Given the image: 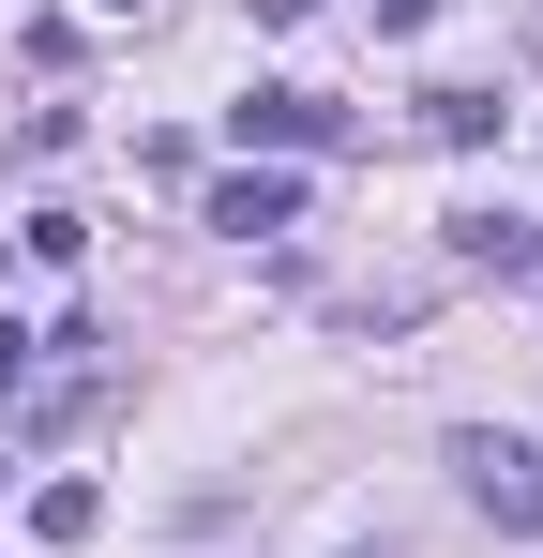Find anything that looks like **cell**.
Instances as JSON below:
<instances>
[{
    "label": "cell",
    "mask_w": 543,
    "mask_h": 558,
    "mask_svg": "<svg viewBox=\"0 0 543 558\" xmlns=\"http://www.w3.org/2000/svg\"><path fill=\"white\" fill-rule=\"evenodd\" d=\"M452 483H468V498H483V513H498L514 544H543V453H529V438L468 423V438H452Z\"/></svg>",
    "instance_id": "cell-2"
},
{
    "label": "cell",
    "mask_w": 543,
    "mask_h": 558,
    "mask_svg": "<svg viewBox=\"0 0 543 558\" xmlns=\"http://www.w3.org/2000/svg\"><path fill=\"white\" fill-rule=\"evenodd\" d=\"M452 272H543V227H529V211H483V196H468V211H452Z\"/></svg>",
    "instance_id": "cell-5"
},
{
    "label": "cell",
    "mask_w": 543,
    "mask_h": 558,
    "mask_svg": "<svg viewBox=\"0 0 543 558\" xmlns=\"http://www.w3.org/2000/svg\"><path fill=\"white\" fill-rule=\"evenodd\" d=\"M227 136H242V151H333L348 121H333V92H242V106H227Z\"/></svg>",
    "instance_id": "cell-3"
},
{
    "label": "cell",
    "mask_w": 543,
    "mask_h": 558,
    "mask_svg": "<svg viewBox=\"0 0 543 558\" xmlns=\"http://www.w3.org/2000/svg\"><path fill=\"white\" fill-rule=\"evenodd\" d=\"M423 15H438V0H377V31H423Z\"/></svg>",
    "instance_id": "cell-10"
},
{
    "label": "cell",
    "mask_w": 543,
    "mask_h": 558,
    "mask_svg": "<svg viewBox=\"0 0 543 558\" xmlns=\"http://www.w3.org/2000/svg\"><path fill=\"white\" fill-rule=\"evenodd\" d=\"M90 529H106L90 483H46V498H31V544H90Z\"/></svg>",
    "instance_id": "cell-7"
},
{
    "label": "cell",
    "mask_w": 543,
    "mask_h": 558,
    "mask_svg": "<svg viewBox=\"0 0 543 558\" xmlns=\"http://www.w3.org/2000/svg\"><path fill=\"white\" fill-rule=\"evenodd\" d=\"M0 483H15V468H0Z\"/></svg>",
    "instance_id": "cell-13"
},
{
    "label": "cell",
    "mask_w": 543,
    "mask_h": 558,
    "mask_svg": "<svg viewBox=\"0 0 543 558\" xmlns=\"http://www.w3.org/2000/svg\"><path fill=\"white\" fill-rule=\"evenodd\" d=\"M212 227H227V242H272V227H302V182H287V167H227V182H212Z\"/></svg>",
    "instance_id": "cell-4"
},
{
    "label": "cell",
    "mask_w": 543,
    "mask_h": 558,
    "mask_svg": "<svg viewBox=\"0 0 543 558\" xmlns=\"http://www.w3.org/2000/svg\"><path fill=\"white\" fill-rule=\"evenodd\" d=\"M31 348H46V332H15V317H0V392H15V377H31Z\"/></svg>",
    "instance_id": "cell-8"
},
{
    "label": "cell",
    "mask_w": 543,
    "mask_h": 558,
    "mask_svg": "<svg viewBox=\"0 0 543 558\" xmlns=\"http://www.w3.org/2000/svg\"><path fill=\"white\" fill-rule=\"evenodd\" d=\"M106 15H152V0H106Z\"/></svg>",
    "instance_id": "cell-11"
},
{
    "label": "cell",
    "mask_w": 543,
    "mask_h": 558,
    "mask_svg": "<svg viewBox=\"0 0 543 558\" xmlns=\"http://www.w3.org/2000/svg\"><path fill=\"white\" fill-rule=\"evenodd\" d=\"M0 408H15V438H76L90 408H106V377H90V332H46V348H31V377H15Z\"/></svg>",
    "instance_id": "cell-1"
},
{
    "label": "cell",
    "mask_w": 543,
    "mask_h": 558,
    "mask_svg": "<svg viewBox=\"0 0 543 558\" xmlns=\"http://www.w3.org/2000/svg\"><path fill=\"white\" fill-rule=\"evenodd\" d=\"M423 136H438V151H483V136H498V92H423Z\"/></svg>",
    "instance_id": "cell-6"
},
{
    "label": "cell",
    "mask_w": 543,
    "mask_h": 558,
    "mask_svg": "<svg viewBox=\"0 0 543 558\" xmlns=\"http://www.w3.org/2000/svg\"><path fill=\"white\" fill-rule=\"evenodd\" d=\"M242 15H257V31H302V15H317V0H242Z\"/></svg>",
    "instance_id": "cell-9"
},
{
    "label": "cell",
    "mask_w": 543,
    "mask_h": 558,
    "mask_svg": "<svg viewBox=\"0 0 543 558\" xmlns=\"http://www.w3.org/2000/svg\"><path fill=\"white\" fill-rule=\"evenodd\" d=\"M0 272H15V242H0Z\"/></svg>",
    "instance_id": "cell-12"
}]
</instances>
